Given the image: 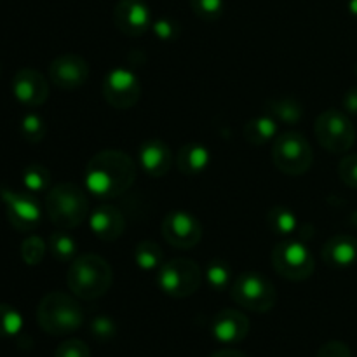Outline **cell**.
I'll use <instances>...</instances> for the list:
<instances>
[{"label": "cell", "instance_id": "cell-1", "mask_svg": "<svg viewBox=\"0 0 357 357\" xmlns=\"http://www.w3.org/2000/svg\"><path fill=\"white\" fill-rule=\"evenodd\" d=\"M136 180V164L121 150H101L86 167V188L101 199H114L128 192Z\"/></svg>", "mask_w": 357, "mask_h": 357}, {"label": "cell", "instance_id": "cell-2", "mask_svg": "<svg viewBox=\"0 0 357 357\" xmlns=\"http://www.w3.org/2000/svg\"><path fill=\"white\" fill-rule=\"evenodd\" d=\"M112 282H114V271L100 255H80L70 261L66 284L70 293L79 300L91 302L101 298L112 288Z\"/></svg>", "mask_w": 357, "mask_h": 357}, {"label": "cell", "instance_id": "cell-3", "mask_svg": "<svg viewBox=\"0 0 357 357\" xmlns=\"http://www.w3.org/2000/svg\"><path fill=\"white\" fill-rule=\"evenodd\" d=\"M37 323L47 335L66 337L84 324V310L79 298L63 291L47 293L37 307Z\"/></svg>", "mask_w": 357, "mask_h": 357}, {"label": "cell", "instance_id": "cell-4", "mask_svg": "<svg viewBox=\"0 0 357 357\" xmlns=\"http://www.w3.org/2000/svg\"><path fill=\"white\" fill-rule=\"evenodd\" d=\"M45 213L61 230L77 229L89 216V199L79 185L58 183L47 190Z\"/></svg>", "mask_w": 357, "mask_h": 357}, {"label": "cell", "instance_id": "cell-5", "mask_svg": "<svg viewBox=\"0 0 357 357\" xmlns=\"http://www.w3.org/2000/svg\"><path fill=\"white\" fill-rule=\"evenodd\" d=\"M232 300L244 310L265 314L278 303V291L271 279L258 272H243L234 279L230 286Z\"/></svg>", "mask_w": 357, "mask_h": 357}, {"label": "cell", "instance_id": "cell-6", "mask_svg": "<svg viewBox=\"0 0 357 357\" xmlns=\"http://www.w3.org/2000/svg\"><path fill=\"white\" fill-rule=\"evenodd\" d=\"M272 160L281 173L288 174V176H302L312 167V146H310L309 139L300 132H282L274 139Z\"/></svg>", "mask_w": 357, "mask_h": 357}, {"label": "cell", "instance_id": "cell-7", "mask_svg": "<svg viewBox=\"0 0 357 357\" xmlns=\"http://www.w3.org/2000/svg\"><path fill=\"white\" fill-rule=\"evenodd\" d=\"M201 267L188 258H174L164 261L157 274V284L171 298H188L202 284Z\"/></svg>", "mask_w": 357, "mask_h": 357}, {"label": "cell", "instance_id": "cell-8", "mask_svg": "<svg viewBox=\"0 0 357 357\" xmlns=\"http://www.w3.org/2000/svg\"><path fill=\"white\" fill-rule=\"evenodd\" d=\"M319 145L330 153H345L354 146L356 129L349 115L338 108H328L314 124Z\"/></svg>", "mask_w": 357, "mask_h": 357}, {"label": "cell", "instance_id": "cell-9", "mask_svg": "<svg viewBox=\"0 0 357 357\" xmlns=\"http://www.w3.org/2000/svg\"><path fill=\"white\" fill-rule=\"evenodd\" d=\"M272 267L281 275L293 282L307 281L314 274L316 260L309 248L295 239H288L279 243L272 251Z\"/></svg>", "mask_w": 357, "mask_h": 357}, {"label": "cell", "instance_id": "cell-10", "mask_svg": "<svg viewBox=\"0 0 357 357\" xmlns=\"http://www.w3.org/2000/svg\"><path fill=\"white\" fill-rule=\"evenodd\" d=\"M0 199L6 204V215L10 225L20 232H31L40 225L42 208L30 192L0 188Z\"/></svg>", "mask_w": 357, "mask_h": 357}, {"label": "cell", "instance_id": "cell-11", "mask_svg": "<svg viewBox=\"0 0 357 357\" xmlns=\"http://www.w3.org/2000/svg\"><path fill=\"white\" fill-rule=\"evenodd\" d=\"M142 84L138 75L128 68H114L105 75L103 98L110 107L128 110L139 101Z\"/></svg>", "mask_w": 357, "mask_h": 357}, {"label": "cell", "instance_id": "cell-12", "mask_svg": "<svg viewBox=\"0 0 357 357\" xmlns=\"http://www.w3.org/2000/svg\"><path fill=\"white\" fill-rule=\"evenodd\" d=\"M162 236L169 246L178 248V250H192L197 246L202 239V225L188 211H171L164 216Z\"/></svg>", "mask_w": 357, "mask_h": 357}, {"label": "cell", "instance_id": "cell-13", "mask_svg": "<svg viewBox=\"0 0 357 357\" xmlns=\"http://www.w3.org/2000/svg\"><path fill=\"white\" fill-rule=\"evenodd\" d=\"M49 79L63 91L79 89L89 79V63L75 52H65L49 65Z\"/></svg>", "mask_w": 357, "mask_h": 357}, {"label": "cell", "instance_id": "cell-14", "mask_svg": "<svg viewBox=\"0 0 357 357\" xmlns=\"http://www.w3.org/2000/svg\"><path fill=\"white\" fill-rule=\"evenodd\" d=\"M114 23L128 37H142L152 28V10L145 0H119L114 7Z\"/></svg>", "mask_w": 357, "mask_h": 357}, {"label": "cell", "instance_id": "cell-15", "mask_svg": "<svg viewBox=\"0 0 357 357\" xmlns=\"http://www.w3.org/2000/svg\"><path fill=\"white\" fill-rule=\"evenodd\" d=\"M13 94L21 105L28 108H37L44 105L49 98V82L38 70L20 68L13 77Z\"/></svg>", "mask_w": 357, "mask_h": 357}, {"label": "cell", "instance_id": "cell-16", "mask_svg": "<svg viewBox=\"0 0 357 357\" xmlns=\"http://www.w3.org/2000/svg\"><path fill=\"white\" fill-rule=\"evenodd\" d=\"M250 333V319L236 309H223L213 317L211 335L216 342L234 345L243 342Z\"/></svg>", "mask_w": 357, "mask_h": 357}, {"label": "cell", "instance_id": "cell-17", "mask_svg": "<svg viewBox=\"0 0 357 357\" xmlns=\"http://www.w3.org/2000/svg\"><path fill=\"white\" fill-rule=\"evenodd\" d=\"M138 162L142 169L152 178H162L173 166V153L169 145L159 138H150L139 145Z\"/></svg>", "mask_w": 357, "mask_h": 357}, {"label": "cell", "instance_id": "cell-18", "mask_svg": "<svg viewBox=\"0 0 357 357\" xmlns=\"http://www.w3.org/2000/svg\"><path fill=\"white\" fill-rule=\"evenodd\" d=\"M89 225L94 236L105 243L117 241L126 230V220L121 209L110 204H100L89 215Z\"/></svg>", "mask_w": 357, "mask_h": 357}, {"label": "cell", "instance_id": "cell-19", "mask_svg": "<svg viewBox=\"0 0 357 357\" xmlns=\"http://www.w3.org/2000/svg\"><path fill=\"white\" fill-rule=\"evenodd\" d=\"M321 255L324 264L330 267H351L357 261V241L347 234H338L324 244Z\"/></svg>", "mask_w": 357, "mask_h": 357}, {"label": "cell", "instance_id": "cell-20", "mask_svg": "<svg viewBox=\"0 0 357 357\" xmlns=\"http://www.w3.org/2000/svg\"><path fill=\"white\" fill-rule=\"evenodd\" d=\"M265 114L279 124L296 126L305 117V108L295 96H275L265 101Z\"/></svg>", "mask_w": 357, "mask_h": 357}, {"label": "cell", "instance_id": "cell-21", "mask_svg": "<svg viewBox=\"0 0 357 357\" xmlns=\"http://www.w3.org/2000/svg\"><path fill=\"white\" fill-rule=\"evenodd\" d=\"M209 160H211V155H209V150L204 145H201V143H187L178 152L176 166L181 174L192 178L206 171V167L209 166Z\"/></svg>", "mask_w": 357, "mask_h": 357}, {"label": "cell", "instance_id": "cell-22", "mask_svg": "<svg viewBox=\"0 0 357 357\" xmlns=\"http://www.w3.org/2000/svg\"><path fill=\"white\" fill-rule=\"evenodd\" d=\"M279 131V122L274 121L271 115H260L251 119L244 126V136L248 142L255 146H261L268 142H274Z\"/></svg>", "mask_w": 357, "mask_h": 357}, {"label": "cell", "instance_id": "cell-23", "mask_svg": "<svg viewBox=\"0 0 357 357\" xmlns=\"http://www.w3.org/2000/svg\"><path fill=\"white\" fill-rule=\"evenodd\" d=\"M267 227L272 234L281 237H291L298 230V218L286 206H272L267 211Z\"/></svg>", "mask_w": 357, "mask_h": 357}, {"label": "cell", "instance_id": "cell-24", "mask_svg": "<svg viewBox=\"0 0 357 357\" xmlns=\"http://www.w3.org/2000/svg\"><path fill=\"white\" fill-rule=\"evenodd\" d=\"M135 261L142 271H159L164 264V251L155 241H142L135 250Z\"/></svg>", "mask_w": 357, "mask_h": 357}, {"label": "cell", "instance_id": "cell-25", "mask_svg": "<svg viewBox=\"0 0 357 357\" xmlns=\"http://www.w3.org/2000/svg\"><path fill=\"white\" fill-rule=\"evenodd\" d=\"M204 278L208 281V284L211 286V289L215 291H225L230 289L234 282V274L232 267H230L229 261L225 260H213L209 261V265L206 267Z\"/></svg>", "mask_w": 357, "mask_h": 357}, {"label": "cell", "instance_id": "cell-26", "mask_svg": "<svg viewBox=\"0 0 357 357\" xmlns=\"http://www.w3.org/2000/svg\"><path fill=\"white\" fill-rule=\"evenodd\" d=\"M47 248L52 257L58 261H61V264H68V261H73L77 258L75 239L70 234L63 232V230H58V232H54L49 237Z\"/></svg>", "mask_w": 357, "mask_h": 357}, {"label": "cell", "instance_id": "cell-27", "mask_svg": "<svg viewBox=\"0 0 357 357\" xmlns=\"http://www.w3.org/2000/svg\"><path fill=\"white\" fill-rule=\"evenodd\" d=\"M23 187L30 194H40L51 187V173L42 164H30L23 171Z\"/></svg>", "mask_w": 357, "mask_h": 357}, {"label": "cell", "instance_id": "cell-28", "mask_svg": "<svg viewBox=\"0 0 357 357\" xmlns=\"http://www.w3.org/2000/svg\"><path fill=\"white\" fill-rule=\"evenodd\" d=\"M24 319L9 303H0V338H14L23 331Z\"/></svg>", "mask_w": 357, "mask_h": 357}, {"label": "cell", "instance_id": "cell-29", "mask_svg": "<svg viewBox=\"0 0 357 357\" xmlns=\"http://www.w3.org/2000/svg\"><path fill=\"white\" fill-rule=\"evenodd\" d=\"M45 131V122L42 115L35 114V112H28L21 117L20 122V135L23 136L24 142L28 143H40L44 139Z\"/></svg>", "mask_w": 357, "mask_h": 357}, {"label": "cell", "instance_id": "cell-30", "mask_svg": "<svg viewBox=\"0 0 357 357\" xmlns=\"http://www.w3.org/2000/svg\"><path fill=\"white\" fill-rule=\"evenodd\" d=\"M45 251H47V246H45L44 239L38 236H28L26 239L21 243L20 248L21 260L26 265H30V267L42 264V260H44L45 257Z\"/></svg>", "mask_w": 357, "mask_h": 357}, {"label": "cell", "instance_id": "cell-31", "mask_svg": "<svg viewBox=\"0 0 357 357\" xmlns=\"http://www.w3.org/2000/svg\"><path fill=\"white\" fill-rule=\"evenodd\" d=\"M190 7L199 20L213 23L223 16L225 2L223 0H190Z\"/></svg>", "mask_w": 357, "mask_h": 357}, {"label": "cell", "instance_id": "cell-32", "mask_svg": "<svg viewBox=\"0 0 357 357\" xmlns=\"http://www.w3.org/2000/svg\"><path fill=\"white\" fill-rule=\"evenodd\" d=\"M152 31L159 40L171 42L176 40L181 33V26L173 17H159L152 23Z\"/></svg>", "mask_w": 357, "mask_h": 357}, {"label": "cell", "instance_id": "cell-33", "mask_svg": "<svg viewBox=\"0 0 357 357\" xmlns=\"http://www.w3.org/2000/svg\"><path fill=\"white\" fill-rule=\"evenodd\" d=\"M91 335L100 342H110L117 335V326L108 316H98L91 321Z\"/></svg>", "mask_w": 357, "mask_h": 357}, {"label": "cell", "instance_id": "cell-34", "mask_svg": "<svg viewBox=\"0 0 357 357\" xmlns=\"http://www.w3.org/2000/svg\"><path fill=\"white\" fill-rule=\"evenodd\" d=\"M338 176L349 188L357 190V153H349L340 160Z\"/></svg>", "mask_w": 357, "mask_h": 357}, {"label": "cell", "instance_id": "cell-35", "mask_svg": "<svg viewBox=\"0 0 357 357\" xmlns=\"http://www.w3.org/2000/svg\"><path fill=\"white\" fill-rule=\"evenodd\" d=\"M54 357H91V349L87 347L86 342L68 338L58 345Z\"/></svg>", "mask_w": 357, "mask_h": 357}, {"label": "cell", "instance_id": "cell-36", "mask_svg": "<svg viewBox=\"0 0 357 357\" xmlns=\"http://www.w3.org/2000/svg\"><path fill=\"white\" fill-rule=\"evenodd\" d=\"M316 357H352V352L351 349H349V345H345L344 342L331 340L326 342V344L317 351Z\"/></svg>", "mask_w": 357, "mask_h": 357}, {"label": "cell", "instance_id": "cell-37", "mask_svg": "<svg viewBox=\"0 0 357 357\" xmlns=\"http://www.w3.org/2000/svg\"><path fill=\"white\" fill-rule=\"evenodd\" d=\"M342 107H344L345 114L357 115V87H351V89L344 94Z\"/></svg>", "mask_w": 357, "mask_h": 357}, {"label": "cell", "instance_id": "cell-38", "mask_svg": "<svg viewBox=\"0 0 357 357\" xmlns=\"http://www.w3.org/2000/svg\"><path fill=\"white\" fill-rule=\"evenodd\" d=\"M209 357H250V356H246L241 351H236V349H222V351H216L215 354H211Z\"/></svg>", "mask_w": 357, "mask_h": 357}, {"label": "cell", "instance_id": "cell-39", "mask_svg": "<svg viewBox=\"0 0 357 357\" xmlns=\"http://www.w3.org/2000/svg\"><path fill=\"white\" fill-rule=\"evenodd\" d=\"M347 7H349V13H351L352 16L357 17V0H349Z\"/></svg>", "mask_w": 357, "mask_h": 357}, {"label": "cell", "instance_id": "cell-40", "mask_svg": "<svg viewBox=\"0 0 357 357\" xmlns=\"http://www.w3.org/2000/svg\"><path fill=\"white\" fill-rule=\"evenodd\" d=\"M354 72H356V75H357V65H356V68H354Z\"/></svg>", "mask_w": 357, "mask_h": 357}]
</instances>
